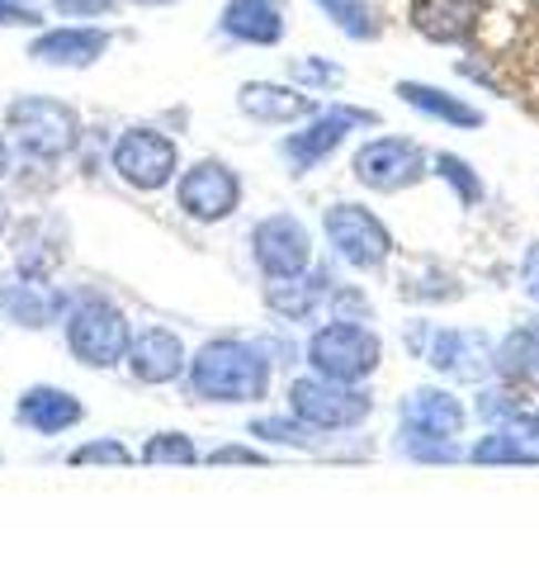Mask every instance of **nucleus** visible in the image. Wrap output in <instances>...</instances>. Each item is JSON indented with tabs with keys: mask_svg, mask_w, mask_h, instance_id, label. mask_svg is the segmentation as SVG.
<instances>
[{
	"mask_svg": "<svg viewBox=\"0 0 539 568\" xmlns=\"http://www.w3.org/2000/svg\"><path fill=\"white\" fill-rule=\"evenodd\" d=\"M251 256L265 280H294L313 265V233L294 213H270L251 227Z\"/></svg>",
	"mask_w": 539,
	"mask_h": 568,
	"instance_id": "14",
	"label": "nucleus"
},
{
	"mask_svg": "<svg viewBox=\"0 0 539 568\" xmlns=\"http://www.w3.org/2000/svg\"><path fill=\"white\" fill-rule=\"evenodd\" d=\"M6 123L14 142L29 152V156H43V162H58L71 148L81 142V119L71 104L62 100H48V95H20L6 104Z\"/></svg>",
	"mask_w": 539,
	"mask_h": 568,
	"instance_id": "8",
	"label": "nucleus"
},
{
	"mask_svg": "<svg viewBox=\"0 0 539 568\" xmlns=\"http://www.w3.org/2000/svg\"><path fill=\"white\" fill-rule=\"evenodd\" d=\"M142 459L148 465H200V450L185 432H156L148 446H142Z\"/></svg>",
	"mask_w": 539,
	"mask_h": 568,
	"instance_id": "32",
	"label": "nucleus"
},
{
	"mask_svg": "<svg viewBox=\"0 0 539 568\" xmlns=\"http://www.w3.org/2000/svg\"><path fill=\"white\" fill-rule=\"evenodd\" d=\"M407 351L426 361L449 384H482L497 369V342L478 327H436V323H411L403 332Z\"/></svg>",
	"mask_w": 539,
	"mask_h": 568,
	"instance_id": "3",
	"label": "nucleus"
},
{
	"mask_svg": "<svg viewBox=\"0 0 539 568\" xmlns=\"http://www.w3.org/2000/svg\"><path fill=\"white\" fill-rule=\"evenodd\" d=\"M303 361H308L313 375L336 379V384H365L379 375L384 365V336L369 323H346V317H332L322 323L308 346H303Z\"/></svg>",
	"mask_w": 539,
	"mask_h": 568,
	"instance_id": "4",
	"label": "nucleus"
},
{
	"mask_svg": "<svg viewBox=\"0 0 539 568\" xmlns=\"http://www.w3.org/2000/svg\"><path fill=\"white\" fill-rule=\"evenodd\" d=\"M469 465H482V469H539V450L526 446L511 426H488V432L469 446Z\"/></svg>",
	"mask_w": 539,
	"mask_h": 568,
	"instance_id": "26",
	"label": "nucleus"
},
{
	"mask_svg": "<svg viewBox=\"0 0 539 568\" xmlns=\"http://www.w3.org/2000/svg\"><path fill=\"white\" fill-rule=\"evenodd\" d=\"M85 417V407L77 394H67V388H52V384H33L24 388V398L20 407H14V422L29 426V432H39V436H62L71 432Z\"/></svg>",
	"mask_w": 539,
	"mask_h": 568,
	"instance_id": "20",
	"label": "nucleus"
},
{
	"mask_svg": "<svg viewBox=\"0 0 539 568\" xmlns=\"http://www.w3.org/2000/svg\"><path fill=\"white\" fill-rule=\"evenodd\" d=\"M511 432H516L520 440H526V446H535V450H539V403H535L530 413H526V417H520V422L511 426Z\"/></svg>",
	"mask_w": 539,
	"mask_h": 568,
	"instance_id": "39",
	"label": "nucleus"
},
{
	"mask_svg": "<svg viewBox=\"0 0 539 568\" xmlns=\"http://www.w3.org/2000/svg\"><path fill=\"white\" fill-rule=\"evenodd\" d=\"M492 375L539 384V317H526V323H516L507 336H501Z\"/></svg>",
	"mask_w": 539,
	"mask_h": 568,
	"instance_id": "25",
	"label": "nucleus"
},
{
	"mask_svg": "<svg viewBox=\"0 0 539 568\" xmlns=\"http://www.w3.org/2000/svg\"><path fill=\"white\" fill-rule=\"evenodd\" d=\"M398 298H407V304H455V298H464V284L445 271L440 261H411L403 265L398 275Z\"/></svg>",
	"mask_w": 539,
	"mask_h": 568,
	"instance_id": "24",
	"label": "nucleus"
},
{
	"mask_svg": "<svg viewBox=\"0 0 539 568\" xmlns=\"http://www.w3.org/2000/svg\"><path fill=\"white\" fill-rule=\"evenodd\" d=\"M256 440H270V446H289V450H322L327 446V432H317V426L298 422L294 413L289 417H256L246 426Z\"/></svg>",
	"mask_w": 539,
	"mask_h": 568,
	"instance_id": "29",
	"label": "nucleus"
},
{
	"mask_svg": "<svg viewBox=\"0 0 539 568\" xmlns=\"http://www.w3.org/2000/svg\"><path fill=\"white\" fill-rule=\"evenodd\" d=\"M393 95H398L407 110H417L421 119L445 123V129H464V133L482 129V110H478V104H469L455 91H440V85H430V81H398V85H393Z\"/></svg>",
	"mask_w": 539,
	"mask_h": 568,
	"instance_id": "21",
	"label": "nucleus"
},
{
	"mask_svg": "<svg viewBox=\"0 0 539 568\" xmlns=\"http://www.w3.org/2000/svg\"><path fill=\"white\" fill-rule=\"evenodd\" d=\"M313 6L327 14L350 43H374L384 33V14L374 0H313Z\"/></svg>",
	"mask_w": 539,
	"mask_h": 568,
	"instance_id": "27",
	"label": "nucleus"
},
{
	"mask_svg": "<svg viewBox=\"0 0 539 568\" xmlns=\"http://www.w3.org/2000/svg\"><path fill=\"white\" fill-rule=\"evenodd\" d=\"M110 162H114L123 185L152 194V190H166L175 181L180 148H175L166 133H156V129H129V133H119Z\"/></svg>",
	"mask_w": 539,
	"mask_h": 568,
	"instance_id": "13",
	"label": "nucleus"
},
{
	"mask_svg": "<svg viewBox=\"0 0 539 568\" xmlns=\"http://www.w3.org/2000/svg\"><path fill=\"white\" fill-rule=\"evenodd\" d=\"M6 223H10V204L0 200V233H6Z\"/></svg>",
	"mask_w": 539,
	"mask_h": 568,
	"instance_id": "42",
	"label": "nucleus"
},
{
	"mask_svg": "<svg viewBox=\"0 0 539 568\" xmlns=\"http://www.w3.org/2000/svg\"><path fill=\"white\" fill-rule=\"evenodd\" d=\"M110 48V29L100 24H62V29H43L39 39L29 43V58L43 67H95Z\"/></svg>",
	"mask_w": 539,
	"mask_h": 568,
	"instance_id": "16",
	"label": "nucleus"
},
{
	"mask_svg": "<svg viewBox=\"0 0 539 568\" xmlns=\"http://www.w3.org/2000/svg\"><path fill=\"white\" fill-rule=\"evenodd\" d=\"M71 465H133V450L114 436H100V440H85V446L71 450Z\"/></svg>",
	"mask_w": 539,
	"mask_h": 568,
	"instance_id": "34",
	"label": "nucleus"
},
{
	"mask_svg": "<svg viewBox=\"0 0 539 568\" xmlns=\"http://www.w3.org/2000/svg\"><path fill=\"white\" fill-rule=\"evenodd\" d=\"M10 171V148H6V138H0V175Z\"/></svg>",
	"mask_w": 539,
	"mask_h": 568,
	"instance_id": "40",
	"label": "nucleus"
},
{
	"mask_svg": "<svg viewBox=\"0 0 539 568\" xmlns=\"http://www.w3.org/2000/svg\"><path fill=\"white\" fill-rule=\"evenodd\" d=\"M469 426V407L455 388L421 384L398 403V436L393 440H459Z\"/></svg>",
	"mask_w": 539,
	"mask_h": 568,
	"instance_id": "12",
	"label": "nucleus"
},
{
	"mask_svg": "<svg viewBox=\"0 0 539 568\" xmlns=\"http://www.w3.org/2000/svg\"><path fill=\"white\" fill-rule=\"evenodd\" d=\"M535 403H539V384L492 375V379H482V388L474 394L469 413H474L478 422H488V426H516Z\"/></svg>",
	"mask_w": 539,
	"mask_h": 568,
	"instance_id": "22",
	"label": "nucleus"
},
{
	"mask_svg": "<svg viewBox=\"0 0 539 568\" xmlns=\"http://www.w3.org/2000/svg\"><path fill=\"white\" fill-rule=\"evenodd\" d=\"M327 313H332V317H346V323H374L369 294L355 290V284H340V280H336V290L327 294Z\"/></svg>",
	"mask_w": 539,
	"mask_h": 568,
	"instance_id": "33",
	"label": "nucleus"
},
{
	"mask_svg": "<svg viewBox=\"0 0 539 568\" xmlns=\"http://www.w3.org/2000/svg\"><path fill=\"white\" fill-rule=\"evenodd\" d=\"M322 233H327V246L336 252V261H346L350 271H384L398 252V242H393L388 223L379 213H369L365 204H332L322 213Z\"/></svg>",
	"mask_w": 539,
	"mask_h": 568,
	"instance_id": "7",
	"label": "nucleus"
},
{
	"mask_svg": "<svg viewBox=\"0 0 539 568\" xmlns=\"http://www.w3.org/2000/svg\"><path fill=\"white\" fill-rule=\"evenodd\" d=\"M237 110L256 123H303L313 119L322 104L317 95L298 91V85H279V81H246L237 91Z\"/></svg>",
	"mask_w": 539,
	"mask_h": 568,
	"instance_id": "19",
	"label": "nucleus"
},
{
	"mask_svg": "<svg viewBox=\"0 0 539 568\" xmlns=\"http://www.w3.org/2000/svg\"><path fill=\"white\" fill-rule=\"evenodd\" d=\"M218 29L232 43L246 48H275L289 33V6L284 0H227L218 14Z\"/></svg>",
	"mask_w": 539,
	"mask_h": 568,
	"instance_id": "15",
	"label": "nucleus"
},
{
	"mask_svg": "<svg viewBox=\"0 0 539 568\" xmlns=\"http://www.w3.org/2000/svg\"><path fill=\"white\" fill-rule=\"evenodd\" d=\"M455 71L539 119V0H478V33Z\"/></svg>",
	"mask_w": 539,
	"mask_h": 568,
	"instance_id": "1",
	"label": "nucleus"
},
{
	"mask_svg": "<svg viewBox=\"0 0 539 568\" xmlns=\"http://www.w3.org/2000/svg\"><path fill=\"white\" fill-rule=\"evenodd\" d=\"M393 450L411 465H469V446L459 440H393Z\"/></svg>",
	"mask_w": 539,
	"mask_h": 568,
	"instance_id": "31",
	"label": "nucleus"
},
{
	"mask_svg": "<svg viewBox=\"0 0 539 568\" xmlns=\"http://www.w3.org/2000/svg\"><path fill=\"white\" fill-rule=\"evenodd\" d=\"M20 6H29V0H20Z\"/></svg>",
	"mask_w": 539,
	"mask_h": 568,
	"instance_id": "43",
	"label": "nucleus"
},
{
	"mask_svg": "<svg viewBox=\"0 0 539 568\" xmlns=\"http://www.w3.org/2000/svg\"><path fill=\"white\" fill-rule=\"evenodd\" d=\"M175 209L194 223H223L242 209V175L218 156H200L175 185Z\"/></svg>",
	"mask_w": 539,
	"mask_h": 568,
	"instance_id": "11",
	"label": "nucleus"
},
{
	"mask_svg": "<svg viewBox=\"0 0 539 568\" xmlns=\"http://www.w3.org/2000/svg\"><path fill=\"white\" fill-rule=\"evenodd\" d=\"M58 14H77V20H95V14L119 10V0H52Z\"/></svg>",
	"mask_w": 539,
	"mask_h": 568,
	"instance_id": "35",
	"label": "nucleus"
},
{
	"mask_svg": "<svg viewBox=\"0 0 539 568\" xmlns=\"http://www.w3.org/2000/svg\"><path fill=\"white\" fill-rule=\"evenodd\" d=\"M350 175L374 194H403V190L421 185L430 175V152L421 148V142L398 138V133L369 138L365 148H355Z\"/></svg>",
	"mask_w": 539,
	"mask_h": 568,
	"instance_id": "9",
	"label": "nucleus"
},
{
	"mask_svg": "<svg viewBox=\"0 0 539 568\" xmlns=\"http://www.w3.org/2000/svg\"><path fill=\"white\" fill-rule=\"evenodd\" d=\"M270 369L275 361L261 342L242 336H213L190 355V398L200 403H261L270 394Z\"/></svg>",
	"mask_w": 539,
	"mask_h": 568,
	"instance_id": "2",
	"label": "nucleus"
},
{
	"mask_svg": "<svg viewBox=\"0 0 539 568\" xmlns=\"http://www.w3.org/2000/svg\"><path fill=\"white\" fill-rule=\"evenodd\" d=\"M129 369H133V379L138 384H171L185 375V365H190V355L185 346H180V336L166 332V327H142L133 342H129Z\"/></svg>",
	"mask_w": 539,
	"mask_h": 568,
	"instance_id": "18",
	"label": "nucleus"
},
{
	"mask_svg": "<svg viewBox=\"0 0 539 568\" xmlns=\"http://www.w3.org/2000/svg\"><path fill=\"white\" fill-rule=\"evenodd\" d=\"M289 413L298 422L317 426V432H355L374 417V394L365 384H336V379H322V375H303L289 384Z\"/></svg>",
	"mask_w": 539,
	"mask_h": 568,
	"instance_id": "6",
	"label": "nucleus"
},
{
	"mask_svg": "<svg viewBox=\"0 0 539 568\" xmlns=\"http://www.w3.org/2000/svg\"><path fill=\"white\" fill-rule=\"evenodd\" d=\"M289 81L298 91H340V81H346V67L332 62V58H289Z\"/></svg>",
	"mask_w": 539,
	"mask_h": 568,
	"instance_id": "30",
	"label": "nucleus"
},
{
	"mask_svg": "<svg viewBox=\"0 0 539 568\" xmlns=\"http://www.w3.org/2000/svg\"><path fill=\"white\" fill-rule=\"evenodd\" d=\"M379 114L374 110H355V104H332V110H317L313 119H303V129L279 138V156L289 175H308L313 166H322L327 156L346 142L355 129H374Z\"/></svg>",
	"mask_w": 539,
	"mask_h": 568,
	"instance_id": "10",
	"label": "nucleus"
},
{
	"mask_svg": "<svg viewBox=\"0 0 539 568\" xmlns=\"http://www.w3.org/2000/svg\"><path fill=\"white\" fill-rule=\"evenodd\" d=\"M33 24H39V14L29 6H20V0H0V29H33Z\"/></svg>",
	"mask_w": 539,
	"mask_h": 568,
	"instance_id": "38",
	"label": "nucleus"
},
{
	"mask_svg": "<svg viewBox=\"0 0 539 568\" xmlns=\"http://www.w3.org/2000/svg\"><path fill=\"white\" fill-rule=\"evenodd\" d=\"M62 323H67V346L81 365L110 369L129 355L133 327H129V317H123V308H114L104 294H81L77 304L67 308Z\"/></svg>",
	"mask_w": 539,
	"mask_h": 568,
	"instance_id": "5",
	"label": "nucleus"
},
{
	"mask_svg": "<svg viewBox=\"0 0 539 568\" xmlns=\"http://www.w3.org/2000/svg\"><path fill=\"white\" fill-rule=\"evenodd\" d=\"M520 294L539 304V242H530L526 256H520Z\"/></svg>",
	"mask_w": 539,
	"mask_h": 568,
	"instance_id": "36",
	"label": "nucleus"
},
{
	"mask_svg": "<svg viewBox=\"0 0 539 568\" xmlns=\"http://www.w3.org/2000/svg\"><path fill=\"white\" fill-rule=\"evenodd\" d=\"M430 175L455 190V200L464 209H478L482 200H488V185H482V175L474 171L469 156H459V152H430Z\"/></svg>",
	"mask_w": 539,
	"mask_h": 568,
	"instance_id": "28",
	"label": "nucleus"
},
{
	"mask_svg": "<svg viewBox=\"0 0 539 568\" xmlns=\"http://www.w3.org/2000/svg\"><path fill=\"white\" fill-rule=\"evenodd\" d=\"M209 465H265V455L251 446H218L209 450Z\"/></svg>",
	"mask_w": 539,
	"mask_h": 568,
	"instance_id": "37",
	"label": "nucleus"
},
{
	"mask_svg": "<svg viewBox=\"0 0 539 568\" xmlns=\"http://www.w3.org/2000/svg\"><path fill=\"white\" fill-rule=\"evenodd\" d=\"M133 6H148V10H161V6H175V0H133Z\"/></svg>",
	"mask_w": 539,
	"mask_h": 568,
	"instance_id": "41",
	"label": "nucleus"
},
{
	"mask_svg": "<svg viewBox=\"0 0 539 568\" xmlns=\"http://www.w3.org/2000/svg\"><path fill=\"white\" fill-rule=\"evenodd\" d=\"M0 308L10 313V323L39 332L52 317H67V298L58 290H43L39 280H10L0 284Z\"/></svg>",
	"mask_w": 539,
	"mask_h": 568,
	"instance_id": "23",
	"label": "nucleus"
},
{
	"mask_svg": "<svg viewBox=\"0 0 539 568\" xmlns=\"http://www.w3.org/2000/svg\"><path fill=\"white\" fill-rule=\"evenodd\" d=\"M336 290L332 265H308L294 280H270L265 284V308L279 317V323H308V317L327 304V294Z\"/></svg>",
	"mask_w": 539,
	"mask_h": 568,
	"instance_id": "17",
	"label": "nucleus"
}]
</instances>
